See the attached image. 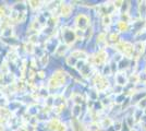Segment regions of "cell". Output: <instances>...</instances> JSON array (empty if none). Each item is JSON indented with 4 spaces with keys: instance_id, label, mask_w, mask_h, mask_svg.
Returning a JSON list of instances; mask_svg holds the SVG:
<instances>
[{
    "instance_id": "1",
    "label": "cell",
    "mask_w": 146,
    "mask_h": 131,
    "mask_svg": "<svg viewBox=\"0 0 146 131\" xmlns=\"http://www.w3.org/2000/svg\"><path fill=\"white\" fill-rule=\"evenodd\" d=\"M64 83V73L62 71H58L52 75L51 80L49 82V85L51 87H58Z\"/></svg>"
},
{
    "instance_id": "2",
    "label": "cell",
    "mask_w": 146,
    "mask_h": 131,
    "mask_svg": "<svg viewBox=\"0 0 146 131\" xmlns=\"http://www.w3.org/2000/svg\"><path fill=\"white\" fill-rule=\"evenodd\" d=\"M62 36H63V39L66 42V45H70L72 44L75 39H76V36H75V33L72 32L70 29H63L62 30Z\"/></svg>"
},
{
    "instance_id": "3",
    "label": "cell",
    "mask_w": 146,
    "mask_h": 131,
    "mask_svg": "<svg viewBox=\"0 0 146 131\" xmlns=\"http://www.w3.org/2000/svg\"><path fill=\"white\" fill-rule=\"evenodd\" d=\"M76 26H78V30L84 31L88 26V18L85 17L84 14H80L76 18Z\"/></svg>"
},
{
    "instance_id": "4",
    "label": "cell",
    "mask_w": 146,
    "mask_h": 131,
    "mask_svg": "<svg viewBox=\"0 0 146 131\" xmlns=\"http://www.w3.org/2000/svg\"><path fill=\"white\" fill-rule=\"evenodd\" d=\"M13 35V27L10 25V26H7V27H3V30L1 31V36L3 38H11V36Z\"/></svg>"
},
{
    "instance_id": "5",
    "label": "cell",
    "mask_w": 146,
    "mask_h": 131,
    "mask_svg": "<svg viewBox=\"0 0 146 131\" xmlns=\"http://www.w3.org/2000/svg\"><path fill=\"white\" fill-rule=\"evenodd\" d=\"M59 125H60V122H59L58 119H52V120L49 122L48 129L51 131H57V128H58V126Z\"/></svg>"
},
{
    "instance_id": "6",
    "label": "cell",
    "mask_w": 146,
    "mask_h": 131,
    "mask_svg": "<svg viewBox=\"0 0 146 131\" xmlns=\"http://www.w3.org/2000/svg\"><path fill=\"white\" fill-rule=\"evenodd\" d=\"M67 45L66 44H61L58 46V48L56 49V54L58 55V56H62L64 53H66V50H67Z\"/></svg>"
},
{
    "instance_id": "7",
    "label": "cell",
    "mask_w": 146,
    "mask_h": 131,
    "mask_svg": "<svg viewBox=\"0 0 146 131\" xmlns=\"http://www.w3.org/2000/svg\"><path fill=\"white\" fill-rule=\"evenodd\" d=\"M25 19H26V13L25 11H20L18 14V18L15 20V22L17 23H22V22H24Z\"/></svg>"
},
{
    "instance_id": "8",
    "label": "cell",
    "mask_w": 146,
    "mask_h": 131,
    "mask_svg": "<svg viewBox=\"0 0 146 131\" xmlns=\"http://www.w3.org/2000/svg\"><path fill=\"white\" fill-rule=\"evenodd\" d=\"M70 13H71V7L67 6V5H63L62 8H61V14L64 15V17H67Z\"/></svg>"
},
{
    "instance_id": "9",
    "label": "cell",
    "mask_w": 146,
    "mask_h": 131,
    "mask_svg": "<svg viewBox=\"0 0 146 131\" xmlns=\"http://www.w3.org/2000/svg\"><path fill=\"white\" fill-rule=\"evenodd\" d=\"M25 50L29 53V54H32L33 51H34V44H32V43H26L25 44Z\"/></svg>"
},
{
    "instance_id": "10",
    "label": "cell",
    "mask_w": 146,
    "mask_h": 131,
    "mask_svg": "<svg viewBox=\"0 0 146 131\" xmlns=\"http://www.w3.org/2000/svg\"><path fill=\"white\" fill-rule=\"evenodd\" d=\"M29 3H30V6L32 9H38L39 7L42 6V5H40V3H42L40 1H30Z\"/></svg>"
},
{
    "instance_id": "11",
    "label": "cell",
    "mask_w": 146,
    "mask_h": 131,
    "mask_svg": "<svg viewBox=\"0 0 146 131\" xmlns=\"http://www.w3.org/2000/svg\"><path fill=\"white\" fill-rule=\"evenodd\" d=\"M1 74H8V72H9V68H8V66H7V63L5 61L3 65H1Z\"/></svg>"
},
{
    "instance_id": "12",
    "label": "cell",
    "mask_w": 146,
    "mask_h": 131,
    "mask_svg": "<svg viewBox=\"0 0 146 131\" xmlns=\"http://www.w3.org/2000/svg\"><path fill=\"white\" fill-rule=\"evenodd\" d=\"M40 63H42V66H46L47 63H48V56H43L40 58Z\"/></svg>"
},
{
    "instance_id": "13",
    "label": "cell",
    "mask_w": 146,
    "mask_h": 131,
    "mask_svg": "<svg viewBox=\"0 0 146 131\" xmlns=\"http://www.w3.org/2000/svg\"><path fill=\"white\" fill-rule=\"evenodd\" d=\"M110 23V15H106L104 18V24H109Z\"/></svg>"
},
{
    "instance_id": "14",
    "label": "cell",
    "mask_w": 146,
    "mask_h": 131,
    "mask_svg": "<svg viewBox=\"0 0 146 131\" xmlns=\"http://www.w3.org/2000/svg\"><path fill=\"white\" fill-rule=\"evenodd\" d=\"M57 131H66V126L60 124V125L58 126V128H57Z\"/></svg>"
},
{
    "instance_id": "15",
    "label": "cell",
    "mask_w": 146,
    "mask_h": 131,
    "mask_svg": "<svg viewBox=\"0 0 146 131\" xmlns=\"http://www.w3.org/2000/svg\"><path fill=\"white\" fill-rule=\"evenodd\" d=\"M2 81H3V74H1V73H0V84L2 83Z\"/></svg>"
},
{
    "instance_id": "16",
    "label": "cell",
    "mask_w": 146,
    "mask_h": 131,
    "mask_svg": "<svg viewBox=\"0 0 146 131\" xmlns=\"http://www.w3.org/2000/svg\"><path fill=\"white\" fill-rule=\"evenodd\" d=\"M18 131H26V130H25V128H24V127H22V128H19Z\"/></svg>"
},
{
    "instance_id": "17",
    "label": "cell",
    "mask_w": 146,
    "mask_h": 131,
    "mask_svg": "<svg viewBox=\"0 0 146 131\" xmlns=\"http://www.w3.org/2000/svg\"><path fill=\"white\" fill-rule=\"evenodd\" d=\"M0 131H5V128H3L2 125H0Z\"/></svg>"
}]
</instances>
